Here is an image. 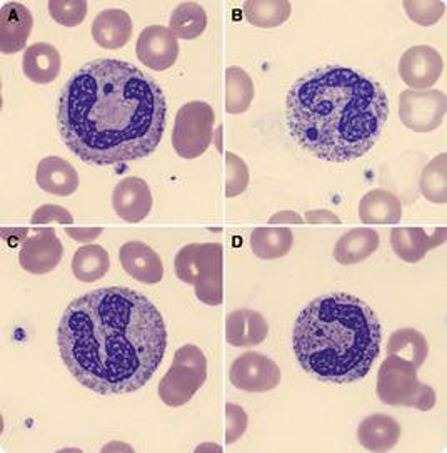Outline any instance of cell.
I'll use <instances>...</instances> for the list:
<instances>
[{
    "label": "cell",
    "mask_w": 447,
    "mask_h": 453,
    "mask_svg": "<svg viewBox=\"0 0 447 453\" xmlns=\"http://www.w3.org/2000/svg\"><path fill=\"white\" fill-rule=\"evenodd\" d=\"M167 101L161 86L129 62L97 59L60 92V139L80 161L116 166L148 157L161 144Z\"/></svg>",
    "instance_id": "1"
},
{
    "label": "cell",
    "mask_w": 447,
    "mask_h": 453,
    "mask_svg": "<svg viewBox=\"0 0 447 453\" xmlns=\"http://www.w3.org/2000/svg\"><path fill=\"white\" fill-rule=\"evenodd\" d=\"M60 358L99 395H125L149 383L164 358L161 311L129 288H101L71 303L57 328Z\"/></svg>",
    "instance_id": "2"
},
{
    "label": "cell",
    "mask_w": 447,
    "mask_h": 453,
    "mask_svg": "<svg viewBox=\"0 0 447 453\" xmlns=\"http://www.w3.org/2000/svg\"><path fill=\"white\" fill-rule=\"evenodd\" d=\"M389 118L384 88L359 71L322 65L298 79L285 97V124L304 151L351 163L371 151Z\"/></svg>",
    "instance_id": "3"
},
{
    "label": "cell",
    "mask_w": 447,
    "mask_h": 453,
    "mask_svg": "<svg viewBox=\"0 0 447 453\" xmlns=\"http://www.w3.org/2000/svg\"><path fill=\"white\" fill-rule=\"evenodd\" d=\"M383 328L373 308L347 293L309 303L299 315L292 347L300 368L336 385L367 377L381 353Z\"/></svg>",
    "instance_id": "4"
},
{
    "label": "cell",
    "mask_w": 447,
    "mask_h": 453,
    "mask_svg": "<svg viewBox=\"0 0 447 453\" xmlns=\"http://www.w3.org/2000/svg\"><path fill=\"white\" fill-rule=\"evenodd\" d=\"M174 270L180 281L193 285L199 302L219 306L224 300V250L219 242H193L180 248Z\"/></svg>",
    "instance_id": "5"
},
{
    "label": "cell",
    "mask_w": 447,
    "mask_h": 453,
    "mask_svg": "<svg viewBox=\"0 0 447 453\" xmlns=\"http://www.w3.org/2000/svg\"><path fill=\"white\" fill-rule=\"evenodd\" d=\"M377 396L389 407L429 411L436 405V393L429 385L419 381L418 368L396 355H388L379 366Z\"/></svg>",
    "instance_id": "6"
},
{
    "label": "cell",
    "mask_w": 447,
    "mask_h": 453,
    "mask_svg": "<svg viewBox=\"0 0 447 453\" xmlns=\"http://www.w3.org/2000/svg\"><path fill=\"white\" fill-rule=\"evenodd\" d=\"M208 380V358L195 345L180 347L159 383V396L167 407L189 403Z\"/></svg>",
    "instance_id": "7"
},
{
    "label": "cell",
    "mask_w": 447,
    "mask_h": 453,
    "mask_svg": "<svg viewBox=\"0 0 447 453\" xmlns=\"http://www.w3.org/2000/svg\"><path fill=\"white\" fill-rule=\"evenodd\" d=\"M216 112L204 101H193L180 107L172 129V146L178 156L195 159L209 150L214 139Z\"/></svg>",
    "instance_id": "8"
},
{
    "label": "cell",
    "mask_w": 447,
    "mask_h": 453,
    "mask_svg": "<svg viewBox=\"0 0 447 453\" xmlns=\"http://www.w3.org/2000/svg\"><path fill=\"white\" fill-rule=\"evenodd\" d=\"M446 104L443 91L407 89L399 97V118L414 133H431L444 121Z\"/></svg>",
    "instance_id": "9"
},
{
    "label": "cell",
    "mask_w": 447,
    "mask_h": 453,
    "mask_svg": "<svg viewBox=\"0 0 447 453\" xmlns=\"http://www.w3.org/2000/svg\"><path fill=\"white\" fill-rule=\"evenodd\" d=\"M229 380L242 392H270L281 383V368L269 357L257 351H247L232 363Z\"/></svg>",
    "instance_id": "10"
},
{
    "label": "cell",
    "mask_w": 447,
    "mask_h": 453,
    "mask_svg": "<svg viewBox=\"0 0 447 453\" xmlns=\"http://www.w3.org/2000/svg\"><path fill=\"white\" fill-rule=\"evenodd\" d=\"M444 62L441 54L431 46L407 49L399 61V76L413 91L433 88L443 74Z\"/></svg>",
    "instance_id": "11"
},
{
    "label": "cell",
    "mask_w": 447,
    "mask_h": 453,
    "mask_svg": "<svg viewBox=\"0 0 447 453\" xmlns=\"http://www.w3.org/2000/svg\"><path fill=\"white\" fill-rule=\"evenodd\" d=\"M64 257V244L57 238L54 227H41L34 236L26 238L20 253L19 263L24 272L32 274H47L59 266Z\"/></svg>",
    "instance_id": "12"
},
{
    "label": "cell",
    "mask_w": 447,
    "mask_h": 453,
    "mask_svg": "<svg viewBox=\"0 0 447 453\" xmlns=\"http://www.w3.org/2000/svg\"><path fill=\"white\" fill-rule=\"evenodd\" d=\"M137 59L152 71L170 69L179 56L178 37L163 26H149L140 32L135 46Z\"/></svg>",
    "instance_id": "13"
},
{
    "label": "cell",
    "mask_w": 447,
    "mask_h": 453,
    "mask_svg": "<svg viewBox=\"0 0 447 453\" xmlns=\"http://www.w3.org/2000/svg\"><path fill=\"white\" fill-rule=\"evenodd\" d=\"M112 208L120 219L127 223H140L152 210L149 184L140 178H125L114 188Z\"/></svg>",
    "instance_id": "14"
},
{
    "label": "cell",
    "mask_w": 447,
    "mask_h": 453,
    "mask_svg": "<svg viewBox=\"0 0 447 453\" xmlns=\"http://www.w3.org/2000/svg\"><path fill=\"white\" fill-rule=\"evenodd\" d=\"M446 227H436L429 234L424 227H392L390 246L405 263H418L431 250L446 242Z\"/></svg>",
    "instance_id": "15"
},
{
    "label": "cell",
    "mask_w": 447,
    "mask_h": 453,
    "mask_svg": "<svg viewBox=\"0 0 447 453\" xmlns=\"http://www.w3.org/2000/svg\"><path fill=\"white\" fill-rule=\"evenodd\" d=\"M119 259L124 272L144 285H157L164 276L163 259L146 242H129L122 244Z\"/></svg>",
    "instance_id": "16"
},
{
    "label": "cell",
    "mask_w": 447,
    "mask_h": 453,
    "mask_svg": "<svg viewBox=\"0 0 447 453\" xmlns=\"http://www.w3.org/2000/svg\"><path fill=\"white\" fill-rule=\"evenodd\" d=\"M34 27V17L20 2L4 4L0 11V50L15 54L24 50Z\"/></svg>",
    "instance_id": "17"
},
{
    "label": "cell",
    "mask_w": 447,
    "mask_h": 453,
    "mask_svg": "<svg viewBox=\"0 0 447 453\" xmlns=\"http://www.w3.org/2000/svg\"><path fill=\"white\" fill-rule=\"evenodd\" d=\"M268 334L269 323L259 311L242 308L232 311L225 319V340L232 347H257Z\"/></svg>",
    "instance_id": "18"
},
{
    "label": "cell",
    "mask_w": 447,
    "mask_h": 453,
    "mask_svg": "<svg viewBox=\"0 0 447 453\" xmlns=\"http://www.w3.org/2000/svg\"><path fill=\"white\" fill-rule=\"evenodd\" d=\"M35 181L42 191L54 196H71L79 189L75 167L59 156H47L39 163Z\"/></svg>",
    "instance_id": "19"
},
{
    "label": "cell",
    "mask_w": 447,
    "mask_h": 453,
    "mask_svg": "<svg viewBox=\"0 0 447 453\" xmlns=\"http://www.w3.org/2000/svg\"><path fill=\"white\" fill-rule=\"evenodd\" d=\"M92 37L97 46L120 49L133 37V19L122 9H107L94 19Z\"/></svg>",
    "instance_id": "20"
},
{
    "label": "cell",
    "mask_w": 447,
    "mask_h": 453,
    "mask_svg": "<svg viewBox=\"0 0 447 453\" xmlns=\"http://www.w3.org/2000/svg\"><path fill=\"white\" fill-rule=\"evenodd\" d=\"M401 438V425L392 417L375 413L366 417L358 428L359 443L371 452H388Z\"/></svg>",
    "instance_id": "21"
},
{
    "label": "cell",
    "mask_w": 447,
    "mask_h": 453,
    "mask_svg": "<svg viewBox=\"0 0 447 453\" xmlns=\"http://www.w3.org/2000/svg\"><path fill=\"white\" fill-rule=\"evenodd\" d=\"M59 50L52 44L37 42L26 49L22 58V71L26 77L35 84H50L54 82L60 73Z\"/></svg>",
    "instance_id": "22"
},
{
    "label": "cell",
    "mask_w": 447,
    "mask_h": 453,
    "mask_svg": "<svg viewBox=\"0 0 447 453\" xmlns=\"http://www.w3.org/2000/svg\"><path fill=\"white\" fill-rule=\"evenodd\" d=\"M359 218L364 225H398L403 218V204L396 195L373 189L360 199Z\"/></svg>",
    "instance_id": "23"
},
{
    "label": "cell",
    "mask_w": 447,
    "mask_h": 453,
    "mask_svg": "<svg viewBox=\"0 0 447 453\" xmlns=\"http://www.w3.org/2000/svg\"><path fill=\"white\" fill-rule=\"evenodd\" d=\"M379 248V234L373 227H356L336 242L334 257L344 266L356 265L371 257Z\"/></svg>",
    "instance_id": "24"
},
{
    "label": "cell",
    "mask_w": 447,
    "mask_h": 453,
    "mask_svg": "<svg viewBox=\"0 0 447 453\" xmlns=\"http://www.w3.org/2000/svg\"><path fill=\"white\" fill-rule=\"evenodd\" d=\"M294 242L289 227H255L251 234V250L259 259H277L291 251Z\"/></svg>",
    "instance_id": "25"
},
{
    "label": "cell",
    "mask_w": 447,
    "mask_h": 453,
    "mask_svg": "<svg viewBox=\"0 0 447 453\" xmlns=\"http://www.w3.org/2000/svg\"><path fill=\"white\" fill-rule=\"evenodd\" d=\"M242 14L255 27L274 29L291 17L292 5L287 0H247L242 5Z\"/></svg>",
    "instance_id": "26"
},
{
    "label": "cell",
    "mask_w": 447,
    "mask_h": 453,
    "mask_svg": "<svg viewBox=\"0 0 447 453\" xmlns=\"http://www.w3.org/2000/svg\"><path fill=\"white\" fill-rule=\"evenodd\" d=\"M109 268V253L99 244H86L79 248L72 257V274L82 283H94L104 278Z\"/></svg>",
    "instance_id": "27"
},
{
    "label": "cell",
    "mask_w": 447,
    "mask_h": 453,
    "mask_svg": "<svg viewBox=\"0 0 447 453\" xmlns=\"http://www.w3.org/2000/svg\"><path fill=\"white\" fill-rule=\"evenodd\" d=\"M254 101V82L251 76L238 65L225 69V112L242 114Z\"/></svg>",
    "instance_id": "28"
},
{
    "label": "cell",
    "mask_w": 447,
    "mask_h": 453,
    "mask_svg": "<svg viewBox=\"0 0 447 453\" xmlns=\"http://www.w3.org/2000/svg\"><path fill=\"white\" fill-rule=\"evenodd\" d=\"M388 355H396L419 370L428 360L429 345L424 334L418 330L401 328L390 334L388 342Z\"/></svg>",
    "instance_id": "29"
},
{
    "label": "cell",
    "mask_w": 447,
    "mask_h": 453,
    "mask_svg": "<svg viewBox=\"0 0 447 453\" xmlns=\"http://www.w3.org/2000/svg\"><path fill=\"white\" fill-rule=\"evenodd\" d=\"M208 27V14L195 2L179 4L169 19V31L178 39L191 41L202 35Z\"/></svg>",
    "instance_id": "30"
},
{
    "label": "cell",
    "mask_w": 447,
    "mask_h": 453,
    "mask_svg": "<svg viewBox=\"0 0 447 453\" xmlns=\"http://www.w3.org/2000/svg\"><path fill=\"white\" fill-rule=\"evenodd\" d=\"M446 152L436 156L433 161L424 167L419 189L420 195L434 204H444L447 201Z\"/></svg>",
    "instance_id": "31"
},
{
    "label": "cell",
    "mask_w": 447,
    "mask_h": 453,
    "mask_svg": "<svg viewBox=\"0 0 447 453\" xmlns=\"http://www.w3.org/2000/svg\"><path fill=\"white\" fill-rule=\"evenodd\" d=\"M249 167L244 159L234 152H225V196L242 195L249 186Z\"/></svg>",
    "instance_id": "32"
},
{
    "label": "cell",
    "mask_w": 447,
    "mask_h": 453,
    "mask_svg": "<svg viewBox=\"0 0 447 453\" xmlns=\"http://www.w3.org/2000/svg\"><path fill=\"white\" fill-rule=\"evenodd\" d=\"M49 14L64 27H77L87 16L86 0H50Z\"/></svg>",
    "instance_id": "33"
},
{
    "label": "cell",
    "mask_w": 447,
    "mask_h": 453,
    "mask_svg": "<svg viewBox=\"0 0 447 453\" xmlns=\"http://www.w3.org/2000/svg\"><path fill=\"white\" fill-rule=\"evenodd\" d=\"M404 9L413 22L428 27L444 16L446 4L441 0H404Z\"/></svg>",
    "instance_id": "34"
},
{
    "label": "cell",
    "mask_w": 447,
    "mask_h": 453,
    "mask_svg": "<svg viewBox=\"0 0 447 453\" xmlns=\"http://www.w3.org/2000/svg\"><path fill=\"white\" fill-rule=\"evenodd\" d=\"M247 413L246 410L234 403L225 405V441L234 443L244 435L247 428Z\"/></svg>",
    "instance_id": "35"
},
{
    "label": "cell",
    "mask_w": 447,
    "mask_h": 453,
    "mask_svg": "<svg viewBox=\"0 0 447 453\" xmlns=\"http://www.w3.org/2000/svg\"><path fill=\"white\" fill-rule=\"evenodd\" d=\"M59 223V225H72L74 218L69 210L56 206V204H45L32 214V225H49V223Z\"/></svg>",
    "instance_id": "36"
},
{
    "label": "cell",
    "mask_w": 447,
    "mask_h": 453,
    "mask_svg": "<svg viewBox=\"0 0 447 453\" xmlns=\"http://www.w3.org/2000/svg\"><path fill=\"white\" fill-rule=\"evenodd\" d=\"M306 223L309 225H341L337 214L329 210H313L306 212Z\"/></svg>",
    "instance_id": "37"
},
{
    "label": "cell",
    "mask_w": 447,
    "mask_h": 453,
    "mask_svg": "<svg viewBox=\"0 0 447 453\" xmlns=\"http://www.w3.org/2000/svg\"><path fill=\"white\" fill-rule=\"evenodd\" d=\"M65 233L75 242H90L101 236L102 227H65Z\"/></svg>",
    "instance_id": "38"
},
{
    "label": "cell",
    "mask_w": 447,
    "mask_h": 453,
    "mask_svg": "<svg viewBox=\"0 0 447 453\" xmlns=\"http://www.w3.org/2000/svg\"><path fill=\"white\" fill-rule=\"evenodd\" d=\"M304 219L299 216L298 212L294 211H279L276 212L274 216H270L269 225H302Z\"/></svg>",
    "instance_id": "39"
}]
</instances>
